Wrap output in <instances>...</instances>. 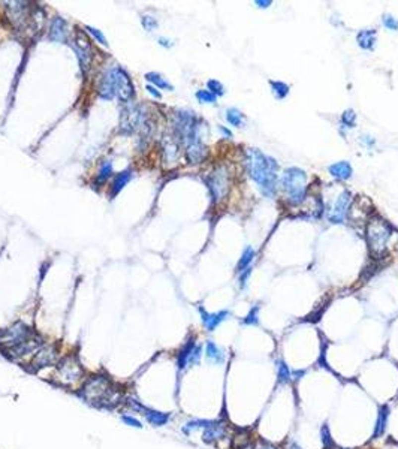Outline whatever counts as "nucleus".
Instances as JSON below:
<instances>
[{
    "label": "nucleus",
    "mask_w": 398,
    "mask_h": 449,
    "mask_svg": "<svg viewBox=\"0 0 398 449\" xmlns=\"http://www.w3.org/2000/svg\"><path fill=\"white\" fill-rule=\"evenodd\" d=\"M86 30L99 42V44H102V45H107L108 47V41H107V38L104 36V33L99 30V29H95V27H90V26H86Z\"/></svg>",
    "instance_id": "obj_38"
},
{
    "label": "nucleus",
    "mask_w": 398,
    "mask_h": 449,
    "mask_svg": "<svg viewBox=\"0 0 398 449\" xmlns=\"http://www.w3.org/2000/svg\"><path fill=\"white\" fill-rule=\"evenodd\" d=\"M330 172L333 177L339 178V180H347L352 175V166L349 162H337L334 165L330 166Z\"/></svg>",
    "instance_id": "obj_23"
},
{
    "label": "nucleus",
    "mask_w": 398,
    "mask_h": 449,
    "mask_svg": "<svg viewBox=\"0 0 398 449\" xmlns=\"http://www.w3.org/2000/svg\"><path fill=\"white\" fill-rule=\"evenodd\" d=\"M196 347V341L193 338L187 340L186 344L180 349L178 355H177V369L178 370H184L189 367V363H190V356L193 353V349Z\"/></svg>",
    "instance_id": "obj_20"
},
{
    "label": "nucleus",
    "mask_w": 398,
    "mask_h": 449,
    "mask_svg": "<svg viewBox=\"0 0 398 449\" xmlns=\"http://www.w3.org/2000/svg\"><path fill=\"white\" fill-rule=\"evenodd\" d=\"M48 38L53 42H66L67 39V27L66 21L61 17H54L50 26V35Z\"/></svg>",
    "instance_id": "obj_16"
},
{
    "label": "nucleus",
    "mask_w": 398,
    "mask_h": 449,
    "mask_svg": "<svg viewBox=\"0 0 398 449\" xmlns=\"http://www.w3.org/2000/svg\"><path fill=\"white\" fill-rule=\"evenodd\" d=\"M388 419H389V407L388 406H382L379 409V413H377V419H376V424H374V430H373V437H380L385 430H386V425H388Z\"/></svg>",
    "instance_id": "obj_22"
},
{
    "label": "nucleus",
    "mask_w": 398,
    "mask_h": 449,
    "mask_svg": "<svg viewBox=\"0 0 398 449\" xmlns=\"http://www.w3.org/2000/svg\"><path fill=\"white\" fill-rule=\"evenodd\" d=\"M253 257H255V250L250 246L246 247V250L241 255L240 262H238V265H236V271L238 273H243V271H246L247 268H250V262L253 260Z\"/></svg>",
    "instance_id": "obj_28"
},
{
    "label": "nucleus",
    "mask_w": 398,
    "mask_h": 449,
    "mask_svg": "<svg viewBox=\"0 0 398 449\" xmlns=\"http://www.w3.org/2000/svg\"><path fill=\"white\" fill-rule=\"evenodd\" d=\"M145 79L148 82H151L154 87L167 88V90H170V92H172V90H174V85H171L161 73H157V72H148V73H145Z\"/></svg>",
    "instance_id": "obj_27"
},
{
    "label": "nucleus",
    "mask_w": 398,
    "mask_h": 449,
    "mask_svg": "<svg viewBox=\"0 0 398 449\" xmlns=\"http://www.w3.org/2000/svg\"><path fill=\"white\" fill-rule=\"evenodd\" d=\"M199 312H201L202 323L208 331H214L229 316V312H226V310H222V312H217V313H207L204 309H199Z\"/></svg>",
    "instance_id": "obj_18"
},
{
    "label": "nucleus",
    "mask_w": 398,
    "mask_h": 449,
    "mask_svg": "<svg viewBox=\"0 0 398 449\" xmlns=\"http://www.w3.org/2000/svg\"><path fill=\"white\" fill-rule=\"evenodd\" d=\"M121 421H123L126 425L133 427V428H141V427H142V424H141L136 418H133V416H130V415H121Z\"/></svg>",
    "instance_id": "obj_41"
},
{
    "label": "nucleus",
    "mask_w": 398,
    "mask_h": 449,
    "mask_svg": "<svg viewBox=\"0 0 398 449\" xmlns=\"http://www.w3.org/2000/svg\"><path fill=\"white\" fill-rule=\"evenodd\" d=\"M394 231L388 222L380 217H373L367 222L365 226V238L373 256H382L389 244Z\"/></svg>",
    "instance_id": "obj_3"
},
{
    "label": "nucleus",
    "mask_w": 398,
    "mask_h": 449,
    "mask_svg": "<svg viewBox=\"0 0 398 449\" xmlns=\"http://www.w3.org/2000/svg\"><path fill=\"white\" fill-rule=\"evenodd\" d=\"M350 198L352 196H350V193L347 191H344V192H341L339 195V198L336 199L334 205L331 207V210L328 213L330 222H333V223H341L343 222V219H344V216H346V213L349 210Z\"/></svg>",
    "instance_id": "obj_14"
},
{
    "label": "nucleus",
    "mask_w": 398,
    "mask_h": 449,
    "mask_svg": "<svg viewBox=\"0 0 398 449\" xmlns=\"http://www.w3.org/2000/svg\"><path fill=\"white\" fill-rule=\"evenodd\" d=\"M126 406H127L130 410L141 413V415L147 419V422H148L150 425H153V427H164V425L168 424V421H170V418H171L170 413H165V412H161V410H156V409H150V407L144 406L141 401H138V400H135V398H132V397L126 400Z\"/></svg>",
    "instance_id": "obj_9"
},
{
    "label": "nucleus",
    "mask_w": 398,
    "mask_h": 449,
    "mask_svg": "<svg viewBox=\"0 0 398 449\" xmlns=\"http://www.w3.org/2000/svg\"><path fill=\"white\" fill-rule=\"evenodd\" d=\"M243 323H244V325H258V323H259V307H258V306L253 307V309L249 312V315L244 318Z\"/></svg>",
    "instance_id": "obj_36"
},
{
    "label": "nucleus",
    "mask_w": 398,
    "mask_h": 449,
    "mask_svg": "<svg viewBox=\"0 0 398 449\" xmlns=\"http://www.w3.org/2000/svg\"><path fill=\"white\" fill-rule=\"evenodd\" d=\"M73 50L76 53V57H78L79 66H81V70L86 73L90 69V64H92V47H90V42H89L87 36L84 35V32L78 30L75 33Z\"/></svg>",
    "instance_id": "obj_11"
},
{
    "label": "nucleus",
    "mask_w": 398,
    "mask_h": 449,
    "mask_svg": "<svg viewBox=\"0 0 398 449\" xmlns=\"http://www.w3.org/2000/svg\"><path fill=\"white\" fill-rule=\"evenodd\" d=\"M113 174V163L111 160H104V163L99 168V172L96 175V183L98 185H104L107 180L110 178V175Z\"/></svg>",
    "instance_id": "obj_30"
},
{
    "label": "nucleus",
    "mask_w": 398,
    "mask_h": 449,
    "mask_svg": "<svg viewBox=\"0 0 398 449\" xmlns=\"http://www.w3.org/2000/svg\"><path fill=\"white\" fill-rule=\"evenodd\" d=\"M205 183L208 186L213 201L216 204L222 202L227 196L229 188H230V178H229L227 168L225 165L217 166L213 172L208 174V177L205 178Z\"/></svg>",
    "instance_id": "obj_6"
},
{
    "label": "nucleus",
    "mask_w": 398,
    "mask_h": 449,
    "mask_svg": "<svg viewBox=\"0 0 398 449\" xmlns=\"http://www.w3.org/2000/svg\"><path fill=\"white\" fill-rule=\"evenodd\" d=\"M213 421L214 419H192V421H189V422H186L183 425V433L184 434H190L193 430H198V428L205 430L207 427H210L213 424Z\"/></svg>",
    "instance_id": "obj_29"
},
{
    "label": "nucleus",
    "mask_w": 398,
    "mask_h": 449,
    "mask_svg": "<svg viewBox=\"0 0 398 449\" xmlns=\"http://www.w3.org/2000/svg\"><path fill=\"white\" fill-rule=\"evenodd\" d=\"M282 186L292 204H301L305 199L307 175L299 168H287L282 178Z\"/></svg>",
    "instance_id": "obj_5"
},
{
    "label": "nucleus",
    "mask_w": 398,
    "mask_h": 449,
    "mask_svg": "<svg viewBox=\"0 0 398 449\" xmlns=\"http://www.w3.org/2000/svg\"><path fill=\"white\" fill-rule=\"evenodd\" d=\"M147 92H148L151 96H154L156 99H161V98H162V95L157 92V88H156L154 85H147Z\"/></svg>",
    "instance_id": "obj_44"
},
{
    "label": "nucleus",
    "mask_w": 398,
    "mask_h": 449,
    "mask_svg": "<svg viewBox=\"0 0 398 449\" xmlns=\"http://www.w3.org/2000/svg\"><path fill=\"white\" fill-rule=\"evenodd\" d=\"M356 41H358V45L364 50H373L374 44H376V30H371V29H367V30H362L358 33L356 36Z\"/></svg>",
    "instance_id": "obj_25"
},
{
    "label": "nucleus",
    "mask_w": 398,
    "mask_h": 449,
    "mask_svg": "<svg viewBox=\"0 0 398 449\" xmlns=\"http://www.w3.org/2000/svg\"><path fill=\"white\" fill-rule=\"evenodd\" d=\"M383 24L389 30H398V21L392 15H383Z\"/></svg>",
    "instance_id": "obj_43"
},
{
    "label": "nucleus",
    "mask_w": 398,
    "mask_h": 449,
    "mask_svg": "<svg viewBox=\"0 0 398 449\" xmlns=\"http://www.w3.org/2000/svg\"><path fill=\"white\" fill-rule=\"evenodd\" d=\"M196 99L201 104H214L216 102V96L208 92V90H198L196 92Z\"/></svg>",
    "instance_id": "obj_35"
},
{
    "label": "nucleus",
    "mask_w": 398,
    "mask_h": 449,
    "mask_svg": "<svg viewBox=\"0 0 398 449\" xmlns=\"http://www.w3.org/2000/svg\"><path fill=\"white\" fill-rule=\"evenodd\" d=\"M225 434H226V425L222 421H213V424L202 431V440L205 443H214L222 437H225Z\"/></svg>",
    "instance_id": "obj_19"
},
{
    "label": "nucleus",
    "mask_w": 398,
    "mask_h": 449,
    "mask_svg": "<svg viewBox=\"0 0 398 449\" xmlns=\"http://www.w3.org/2000/svg\"><path fill=\"white\" fill-rule=\"evenodd\" d=\"M226 120L232 125V126H241V123H243V114L238 111V110H235V108H230V110H227L226 111Z\"/></svg>",
    "instance_id": "obj_34"
},
{
    "label": "nucleus",
    "mask_w": 398,
    "mask_h": 449,
    "mask_svg": "<svg viewBox=\"0 0 398 449\" xmlns=\"http://www.w3.org/2000/svg\"><path fill=\"white\" fill-rule=\"evenodd\" d=\"M255 5H258V6H261V8H268V6L271 5V2H270V0H268V2H262V0H256Z\"/></svg>",
    "instance_id": "obj_46"
},
{
    "label": "nucleus",
    "mask_w": 398,
    "mask_h": 449,
    "mask_svg": "<svg viewBox=\"0 0 398 449\" xmlns=\"http://www.w3.org/2000/svg\"><path fill=\"white\" fill-rule=\"evenodd\" d=\"M201 356H202V349H201V346L196 344V347L193 349V353H192V356H190V363H189V366H196V364H199Z\"/></svg>",
    "instance_id": "obj_42"
},
{
    "label": "nucleus",
    "mask_w": 398,
    "mask_h": 449,
    "mask_svg": "<svg viewBox=\"0 0 398 449\" xmlns=\"http://www.w3.org/2000/svg\"><path fill=\"white\" fill-rule=\"evenodd\" d=\"M132 177H133V171L132 169H126V171H121L115 178H114V182H113V185H111V192H110V196L111 198H115L123 189H124V186L130 182L132 180Z\"/></svg>",
    "instance_id": "obj_21"
},
{
    "label": "nucleus",
    "mask_w": 398,
    "mask_h": 449,
    "mask_svg": "<svg viewBox=\"0 0 398 449\" xmlns=\"http://www.w3.org/2000/svg\"><path fill=\"white\" fill-rule=\"evenodd\" d=\"M207 85H208V92H211L214 96H222L225 93V88H223L222 82H219L216 79H210L207 82Z\"/></svg>",
    "instance_id": "obj_37"
},
{
    "label": "nucleus",
    "mask_w": 398,
    "mask_h": 449,
    "mask_svg": "<svg viewBox=\"0 0 398 449\" xmlns=\"http://www.w3.org/2000/svg\"><path fill=\"white\" fill-rule=\"evenodd\" d=\"M205 353H207V358L210 359V361H213L216 364H223L225 363V353L214 341H207Z\"/></svg>",
    "instance_id": "obj_24"
},
{
    "label": "nucleus",
    "mask_w": 398,
    "mask_h": 449,
    "mask_svg": "<svg viewBox=\"0 0 398 449\" xmlns=\"http://www.w3.org/2000/svg\"><path fill=\"white\" fill-rule=\"evenodd\" d=\"M164 150H165V159L168 162H175L180 156V150H178V144L170 138V136H165V141H164Z\"/></svg>",
    "instance_id": "obj_26"
},
{
    "label": "nucleus",
    "mask_w": 398,
    "mask_h": 449,
    "mask_svg": "<svg viewBox=\"0 0 398 449\" xmlns=\"http://www.w3.org/2000/svg\"><path fill=\"white\" fill-rule=\"evenodd\" d=\"M256 449H277L274 445H271V443H268V442H264V440H261L258 445H256Z\"/></svg>",
    "instance_id": "obj_45"
},
{
    "label": "nucleus",
    "mask_w": 398,
    "mask_h": 449,
    "mask_svg": "<svg viewBox=\"0 0 398 449\" xmlns=\"http://www.w3.org/2000/svg\"><path fill=\"white\" fill-rule=\"evenodd\" d=\"M271 88H273V92H274L276 98H279V99L286 98L287 93H289V87H287V84H284V82H282V81H271Z\"/></svg>",
    "instance_id": "obj_33"
},
{
    "label": "nucleus",
    "mask_w": 398,
    "mask_h": 449,
    "mask_svg": "<svg viewBox=\"0 0 398 449\" xmlns=\"http://www.w3.org/2000/svg\"><path fill=\"white\" fill-rule=\"evenodd\" d=\"M186 147H187L186 156H187L189 163L196 165V163H201V162L205 159V156H207V147L204 145L202 139L192 141V142H189Z\"/></svg>",
    "instance_id": "obj_15"
},
{
    "label": "nucleus",
    "mask_w": 398,
    "mask_h": 449,
    "mask_svg": "<svg viewBox=\"0 0 398 449\" xmlns=\"http://www.w3.org/2000/svg\"><path fill=\"white\" fill-rule=\"evenodd\" d=\"M110 70H111V76H113L115 98L121 104H129L132 101L135 92H133V84H132L127 72L120 66H114Z\"/></svg>",
    "instance_id": "obj_8"
},
{
    "label": "nucleus",
    "mask_w": 398,
    "mask_h": 449,
    "mask_svg": "<svg viewBox=\"0 0 398 449\" xmlns=\"http://www.w3.org/2000/svg\"><path fill=\"white\" fill-rule=\"evenodd\" d=\"M141 23H142V26L145 27V30H148V32H151L153 29L157 27L156 20H154L153 17H150V15H144V17L141 18Z\"/></svg>",
    "instance_id": "obj_40"
},
{
    "label": "nucleus",
    "mask_w": 398,
    "mask_h": 449,
    "mask_svg": "<svg viewBox=\"0 0 398 449\" xmlns=\"http://www.w3.org/2000/svg\"><path fill=\"white\" fill-rule=\"evenodd\" d=\"M44 346V340L41 335L35 334L33 337H30L27 341L15 346V347H11L8 350H3L9 358L12 359H21V358H26L29 355H35L41 347Z\"/></svg>",
    "instance_id": "obj_13"
},
{
    "label": "nucleus",
    "mask_w": 398,
    "mask_h": 449,
    "mask_svg": "<svg viewBox=\"0 0 398 449\" xmlns=\"http://www.w3.org/2000/svg\"><path fill=\"white\" fill-rule=\"evenodd\" d=\"M321 440H322V445L325 449H336V442L331 436L328 424H324L321 428Z\"/></svg>",
    "instance_id": "obj_32"
},
{
    "label": "nucleus",
    "mask_w": 398,
    "mask_h": 449,
    "mask_svg": "<svg viewBox=\"0 0 398 449\" xmlns=\"http://www.w3.org/2000/svg\"><path fill=\"white\" fill-rule=\"evenodd\" d=\"M290 376H292V373H290V369L287 367V364L284 363V361H277V381H279V384L280 385H284V384H287L289 381H290Z\"/></svg>",
    "instance_id": "obj_31"
},
{
    "label": "nucleus",
    "mask_w": 398,
    "mask_h": 449,
    "mask_svg": "<svg viewBox=\"0 0 398 449\" xmlns=\"http://www.w3.org/2000/svg\"><path fill=\"white\" fill-rule=\"evenodd\" d=\"M341 122H343V125H346L347 128H353V126H355V122H356V114H355L352 110H347V111H344V114L341 116Z\"/></svg>",
    "instance_id": "obj_39"
},
{
    "label": "nucleus",
    "mask_w": 398,
    "mask_h": 449,
    "mask_svg": "<svg viewBox=\"0 0 398 449\" xmlns=\"http://www.w3.org/2000/svg\"><path fill=\"white\" fill-rule=\"evenodd\" d=\"M98 95L102 98V99H113L115 98V93H114V84H113V76H111V70H105L102 75H101V79H99V84H98Z\"/></svg>",
    "instance_id": "obj_17"
},
{
    "label": "nucleus",
    "mask_w": 398,
    "mask_h": 449,
    "mask_svg": "<svg viewBox=\"0 0 398 449\" xmlns=\"http://www.w3.org/2000/svg\"><path fill=\"white\" fill-rule=\"evenodd\" d=\"M58 363V350L54 344H44L32 359V367L33 370H41L51 367Z\"/></svg>",
    "instance_id": "obj_12"
},
{
    "label": "nucleus",
    "mask_w": 398,
    "mask_h": 449,
    "mask_svg": "<svg viewBox=\"0 0 398 449\" xmlns=\"http://www.w3.org/2000/svg\"><path fill=\"white\" fill-rule=\"evenodd\" d=\"M78 394L84 401L102 409H113L123 401L121 391L111 382L108 376L102 375H96L84 381Z\"/></svg>",
    "instance_id": "obj_1"
},
{
    "label": "nucleus",
    "mask_w": 398,
    "mask_h": 449,
    "mask_svg": "<svg viewBox=\"0 0 398 449\" xmlns=\"http://www.w3.org/2000/svg\"><path fill=\"white\" fill-rule=\"evenodd\" d=\"M277 162L265 156L258 148H250L247 151V169L250 177L259 185L261 191L267 196H273L277 185Z\"/></svg>",
    "instance_id": "obj_2"
},
{
    "label": "nucleus",
    "mask_w": 398,
    "mask_h": 449,
    "mask_svg": "<svg viewBox=\"0 0 398 449\" xmlns=\"http://www.w3.org/2000/svg\"><path fill=\"white\" fill-rule=\"evenodd\" d=\"M144 126H145V122H144V116H142L139 107L129 105V107L123 108L121 116H120V132L121 133L129 135Z\"/></svg>",
    "instance_id": "obj_10"
},
{
    "label": "nucleus",
    "mask_w": 398,
    "mask_h": 449,
    "mask_svg": "<svg viewBox=\"0 0 398 449\" xmlns=\"http://www.w3.org/2000/svg\"><path fill=\"white\" fill-rule=\"evenodd\" d=\"M36 332L32 331L26 323L15 322L9 328H5L0 331V347L3 350H8L11 347H15L24 341H27L30 337H33Z\"/></svg>",
    "instance_id": "obj_7"
},
{
    "label": "nucleus",
    "mask_w": 398,
    "mask_h": 449,
    "mask_svg": "<svg viewBox=\"0 0 398 449\" xmlns=\"http://www.w3.org/2000/svg\"><path fill=\"white\" fill-rule=\"evenodd\" d=\"M54 382L64 388H73L84 384V369L75 356H67L56 366Z\"/></svg>",
    "instance_id": "obj_4"
},
{
    "label": "nucleus",
    "mask_w": 398,
    "mask_h": 449,
    "mask_svg": "<svg viewBox=\"0 0 398 449\" xmlns=\"http://www.w3.org/2000/svg\"><path fill=\"white\" fill-rule=\"evenodd\" d=\"M220 130H222V132H223V133H225L226 136H229V138L232 136V133H230V132H229L227 129H225V128H220Z\"/></svg>",
    "instance_id": "obj_47"
}]
</instances>
